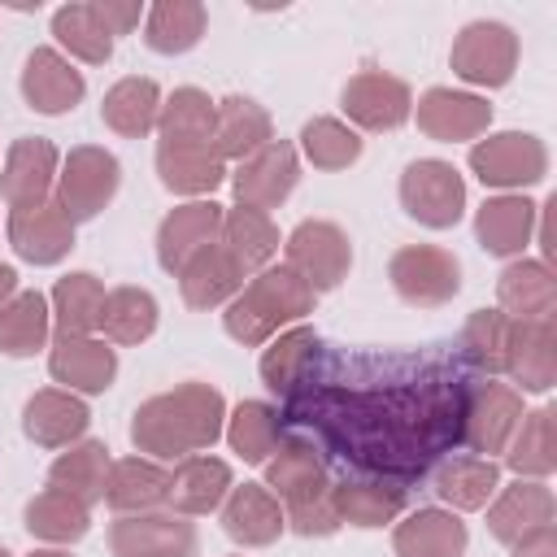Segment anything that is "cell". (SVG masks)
<instances>
[{
	"instance_id": "obj_1",
	"label": "cell",
	"mask_w": 557,
	"mask_h": 557,
	"mask_svg": "<svg viewBox=\"0 0 557 557\" xmlns=\"http://www.w3.org/2000/svg\"><path fill=\"white\" fill-rule=\"evenodd\" d=\"M461 392L466 383L440 370L361 387L335 379L322 357L313 383L278 413L287 426H309V440L357 474L413 483L461 444Z\"/></svg>"
},
{
	"instance_id": "obj_2",
	"label": "cell",
	"mask_w": 557,
	"mask_h": 557,
	"mask_svg": "<svg viewBox=\"0 0 557 557\" xmlns=\"http://www.w3.org/2000/svg\"><path fill=\"white\" fill-rule=\"evenodd\" d=\"M226 400L209 383H178L170 392L148 396L131 413V444L152 461H183L191 453H209L222 440Z\"/></svg>"
},
{
	"instance_id": "obj_3",
	"label": "cell",
	"mask_w": 557,
	"mask_h": 557,
	"mask_svg": "<svg viewBox=\"0 0 557 557\" xmlns=\"http://www.w3.org/2000/svg\"><path fill=\"white\" fill-rule=\"evenodd\" d=\"M313 300L318 292L292 265H265L248 274V283L222 305V326L235 344L257 348V344H270L283 326L313 313Z\"/></svg>"
},
{
	"instance_id": "obj_4",
	"label": "cell",
	"mask_w": 557,
	"mask_h": 557,
	"mask_svg": "<svg viewBox=\"0 0 557 557\" xmlns=\"http://www.w3.org/2000/svg\"><path fill=\"white\" fill-rule=\"evenodd\" d=\"M117 183H122L117 157L109 148H100V144H78V148H70L61 157L52 200L78 226V222H91V218H100L109 209V200L117 196Z\"/></svg>"
},
{
	"instance_id": "obj_5",
	"label": "cell",
	"mask_w": 557,
	"mask_h": 557,
	"mask_svg": "<svg viewBox=\"0 0 557 557\" xmlns=\"http://www.w3.org/2000/svg\"><path fill=\"white\" fill-rule=\"evenodd\" d=\"M522 392L500 379H474L461 392V444L474 457H496L522 422Z\"/></svg>"
},
{
	"instance_id": "obj_6",
	"label": "cell",
	"mask_w": 557,
	"mask_h": 557,
	"mask_svg": "<svg viewBox=\"0 0 557 557\" xmlns=\"http://www.w3.org/2000/svg\"><path fill=\"white\" fill-rule=\"evenodd\" d=\"M470 170L483 187L527 191L548 174V148L531 131H496L470 144Z\"/></svg>"
},
{
	"instance_id": "obj_7",
	"label": "cell",
	"mask_w": 557,
	"mask_h": 557,
	"mask_svg": "<svg viewBox=\"0 0 557 557\" xmlns=\"http://www.w3.org/2000/svg\"><path fill=\"white\" fill-rule=\"evenodd\" d=\"M400 209L426 231H448L466 213V178L453 161L418 157L400 174Z\"/></svg>"
},
{
	"instance_id": "obj_8",
	"label": "cell",
	"mask_w": 557,
	"mask_h": 557,
	"mask_svg": "<svg viewBox=\"0 0 557 557\" xmlns=\"http://www.w3.org/2000/svg\"><path fill=\"white\" fill-rule=\"evenodd\" d=\"M448 65L461 83L470 87H505L518 70V35L513 26L496 22V17H479L466 22L453 39Z\"/></svg>"
},
{
	"instance_id": "obj_9",
	"label": "cell",
	"mask_w": 557,
	"mask_h": 557,
	"mask_svg": "<svg viewBox=\"0 0 557 557\" xmlns=\"http://www.w3.org/2000/svg\"><path fill=\"white\" fill-rule=\"evenodd\" d=\"M283 265H292L313 292H331L352 270V239L344 226H335L326 218H305L283 239Z\"/></svg>"
},
{
	"instance_id": "obj_10",
	"label": "cell",
	"mask_w": 557,
	"mask_h": 557,
	"mask_svg": "<svg viewBox=\"0 0 557 557\" xmlns=\"http://www.w3.org/2000/svg\"><path fill=\"white\" fill-rule=\"evenodd\" d=\"M387 278L405 305L435 309L461 292V261L440 244H405L392 252Z\"/></svg>"
},
{
	"instance_id": "obj_11",
	"label": "cell",
	"mask_w": 557,
	"mask_h": 557,
	"mask_svg": "<svg viewBox=\"0 0 557 557\" xmlns=\"http://www.w3.org/2000/svg\"><path fill=\"white\" fill-rule=\"evenodd\" d=\"M339 109L348 113L352 131H396L409 122L413 113V91L405 78L387 74V70H357L344 91H339Z\"/></svg>"
},
{
	"instance_id": "obj_12",
	"label": "cell",
	"mask_w": 557,
	"mask_h": 557,
	"mask_svg": "<svg viewBox=\"0 0 557 557\" xmlns=\"http://www.w3.org/2000/svg\"><path fill=\"white\" fill-rule=\"evenodd\" d=\"M200 540L191 518L174 509H152V513H126L113 518L109 527V553L113 557H196Z\"/></svg>"
},
{
	"instance_id": "obj_13",
	"label": "cell",
	"mask_w": 557,
	"mask_h": 557,
	"mask_svg": "<svg viewBox=\"0 0 557 557\" xmlns=\"http://www.w3.org/2000/svg\"><path fill=\"white\" fill-rule=\"evenodd\" d=\"M300 183V152L287 144V139H270L265 148H257L252 157H244L231 174V191H235V205H248V209H278Z\"/></svg>"
},
{
	"instance_id": "obj_14",
	"label": "cell",
	"mask_w": 557,
	"mask_h": 557,
	"mask_svg": "<svg viewBox=\"0 0 557 557\" xmlns=\"http://www.w3.org/2000/svg\"><path fill=\"white\" fill-rule=\"evenodd\" d=\"M261 466H265V487L278 496L283 509H287V505H300V500H313V496H322V492H331L326 453H322L309 435H300V431L283 435L278 448H274Z\"/></svg>"
},
{
	"instance_id": "obj_15",
	"label": "cell",
	"mask_w": 557,
	"mask_h": 557,
	"mask_svg": "<svg viewBox=\"0 0 557 557\" xmlns=\"http://www.w3.org/2000/svg\"><path fill=\"white\" fill-rule=\"evenodd\" d=\"M48 374L74 396H100L117 379V352L100 335H52Z\"/></svg>"
},
{
	"instance_id": "obj_16",
	"label": "cell",
	"mask_w": 557,
	"mask_h": 557,
	"mask_svg": "<svg viewBox=\"0 0 557 557\" xmlns=\"http://www.w3.org/2000/svg\"><path fill=\"white\" fill-rule=\"evenodd\" d=\"M418 117V131L426 139H440V144H461V139H479L487 126H492V104L474 91H453V87H426L418 100H413V113Z\"/></svg>"
},
{
	"instance_id": "obj_17",
	"label": "cell",
	"mask_w": 557,
	"mask_h": 557,
	"mask_svg": "<svg viewBox=\"0 0 557 557\" xmlns=\"http://www.w3.org/2000/svg\"><path fill=\"white\" fill-rule=\"evenodd\" d=\"M4 231H9L13 252L30 265H57L74 248V222L65 218V209L52 196L35 200V205H22V209H9Z\"/></svg>"
},
{
	"instance_id": "obj_18",
	"label": "cell",
	"mask_w": 557,
	"mask_h": 557,
	"mask_svg": "<svg viewBox=\"0 0 557 557\" xmlns=\"http://www.w3.org/2000/svg\"><path fill=\"white\" fill-rule=\"evenodd\" d=\"M57 170H61V152L52 139L44 135H22L9 144L4 165H0V196L9 209L48 200L57 187Z\"/></svg>"
},
{
	"instance_id": "obj_19",
	"label": "cell",
	"mask_w": 557,
	"mask_h": 557,
	"mask_svg": "<svg viewBox=\"0 0 557 557\" xmlns=\"http://www.w3.org/2000/svg\"><path fill=\"white\" fill-rule=\"evenodd\" d=\"M322 357H326V348H322V335L313 326H287V331H278L270 339V348L261 352L257 370H261V383L278 400H292L313 383Z\"/></svg>"
},
{
	"instance_id": "obj_20",
	"label": "cell",
	"mask_w": 557,
	"mask_h": 557,
	"mask_svg": "<svg viewBox=\"0 0 557 557\" xmlns=\"http://www.w3.org/2000/svg\"><path fill=\"white\" fill-rule=\"evenodd\" d=\"M331 505H335L339 522L374 531V527H387L405 513L409 483L383 479V474H344L339 483H331Z\"/></svg>"
},
{
	"instance_id": "obj_21",
	"label": "cell",
	"mask_w": 557,
	"mask_h": 557,
	"mask_svg": "<svg viewBox=\"0 0 557 557\" xmlns=\"http://www.w3.org/2000/svg\"><path fill=\"white\" fill-rule=\"evenodd\" d=\"M83 96H87V78L61 48H35L26 57V65H22V100L35 113H44V117L70 113Z\"/></svg>"
},
{
	"instance_id": "obj_22",
	"label": "cell",
	"mask_w": 557,
	"mask_h": 557,
	"mask_svg": "<svg viewBox=\"0 0 557 557\" xmlns=\"http://www.w3.org/2000/svg\"><path fill=\"white\" fill-rule=\"evenodd\" d=\"M174 278H178L183 305L196 309V313H209V309H222V305L248 283V270L226 252L222 239H213V244H205L200 252H191Z\"/></svg>"
},
{
	"instance_id": "obj_23",
	"label": "cell",
	"mask_w": 557,
	"mask_h": 557,
	"mask_svg": "<svg viewBox=\"0 0 557 557\" xmlns=\"http://www.w3.org/2000/svg\"><path fill=\"white\" fill-rule=\"evenodd\" d=\"M505 374L518 392H553L557 383V318L540 322H509Z\"/></svg>"
},
{
	"instance_id": "obj_24",
	"label": "cell",
	"mask_w": 557,
	"mask_h": 557,
	"mask_svg": "<svg viewBox=\"0 0 557 557\" xmlns=\"http://www.w3.org/2000/svg\"><path fill=\"white\" fill-rule=\"evenodd\" d=\"M235 487L231 479V466L222 457H209V453H191L183 461H174L170 470V492H165V509L183 513V518H205V513H218L226 492Z\"/></svg>"
},
{
	"instance_id": "obj_25",
	"label": "cell",
	"mask_w": 557,
	"mask_h": 557,
	"mask_svg": "<svg viewBox=\"0 0 557 557\" xmlns=\"http://www.w3.org/2000/svg\"><path fill=\"white\" fill-rule=\"evenodd\" d=\"M218 518H222L226 540H235L244 548H265V544H274L287 531V518H283L278 496L270 487H261V483H235L226 492Z\"/></svg>"
},
{
	"instance_id": "obj_26",
	"label": "cell",
	"mask_w": 557,
	"mask_h": 557,
	"mask_svg": "<svg viewBox=\"0 0 557 557\" xmlns=\"http://www.w3.org/2000/svg\"><path fill=\"white\" fill-rule=\"evenodd\" d=\"M496 305L509 322L557 318V274L540 257H513L496 278Z\"/></svg>"
},
{
	"instance_id": "obj_27",
	"label": "cell",
	"mask_w": 557,
	"mask_h": 557,
	"mask_svg": "<svg viewBox=\"0 0 557 557\" xmlns=\"http://www.w3.org/2000/svg\"><path fill=\"white\" fill-rule=\"evenodd\" d=\"M535 235V205L522 191H496L474 209V239L492 257H522Z\"/></svg>"
},
{
	"instance_id": "obj_28",
	"label": "cell",
	"mask_w": 557,
	"mask_h": 557,
	"mask_svg": "<svg viewBox=\"0 0 557 557\" xmlns=\"http://www.w3.org/2000/svg\"><path fill=\"white\" fill-rule=\"evenodd\" d=\"M483 509H487V531L500 544H513L518 535L557 518V496L544 479H513L509 487H496V496Z\"/></svg>"
},
{
	"instance_id": "obj_29",
	"label": "cell",
	"mask_w": 557,
	"mask_h": 557,
	"mask_svg": "<svg viewBox=\"0 0 557 557\" xmlns=\"http://www.w3.org/2000/svg\"><path fill=\"white\" fill-rule=\"evenodd\" d=\"M87 422H91V413H87L83 396L65 392V387H39L22 405V431L39 448H70V444H78Z\"/></svg>"
},
{
	"instance_id": "obj_30",
	"label": "cell",
	"mask_w": 557,
	"mask_h": 557,
	"mask_svg": "<svg viewBox=\"0 0 557 557\" xmlns=\"http://www.w3.org/2000/svg\"><path fill=\"white\" fill-rule=\"evenodd\" d=\"M222 235V205L218 200H187L178 209H170L157 226V261L161 270L178 274L183 261L191 252H200L205 244H213Z\"/></svg>"
},
{
	"instance_id": "obj_31",
	"label": "cell",
	"mask_w": 557,
	"mask_h": 557,
	"mask_svg": "<svg viewBox=\"0 0 557 557\" xmlns=\"http://www.w3.org/2000/svg\"><path fill=\"white\" fill-rule=\"evenodd\" d=\"M270 139H274V122H270V113L257 100H248V96H222V100H213V139H209V148L222 161H235L239 165L244 157H252Z\"/></svg>"
},
{
	"instance_id": "obj_32",
	"label": "cell",
	"mask_w": 557,
	"mask_h": 557,
	"mask_svg": "<svg viewBox=\"0 0 557 557\" xmlns=\"http://www.w3.org/2000/svg\"><path fill=\"white\" fill-rule=\"evenodd\" d=\"M157 178L174 196L209 200L226 183V161L209 144H157Z\"/></svg>"
},
{
	"instance_id": "obj_33",
	"label": "cell",
	"mask_w": 557,
	"mask_h": 557,
	"mask_svg": "<svg viewBox=\"0 0 557 557\" xmlns=\"http://www.w3.org/2000/svg\"><path fill=\"white\" fill-rule=\"evenodd\" d=\"M500 487V466L492 457H474V453H453V457H440L435 470H431V492L457 513H470V509H483Z\"/></svg>"
},
{
	"instance_id": "obj_34",
	"label": "cell",
	"mask_w": 557,
	"mask_h": 557,
	"mask_svg": "<svg viewBox=\"0 0 557 557\" xmlns=\"http://www.w3.org/2000/svg\"><path fill=\"white\" fill-rule=\"evenodd\" d=\"M466 544H470L466 522L440 505L405 513V522H396V531H392L396 557H466Z\"/></svg>"
},
{
	"instance_id": "obj_35",
	"label": "cell",
	"mask_w": 557,
	"mask_h": 557,
	"mask_svg": "<svg viewBox=\"0 0 557 557\" xmlns=\"http://www.w3.org/2000/svg\"><path fill=\"white\" fill-rule=\"evenodd\" d=\"M165 492H170V470L161 461H152V457H122V461L109 466L104 505L117 518L165 509Z\"/></svg>"
},
{
	"instance_id": "obj_36",
	"label": "cell",
	"mask_w": 557,
	"mask_h": 557,
	"mask_svg": "<svg viewBox=\"0 0 557 557\" xmlns=\"http://www.w3.org/2000/svg\"><path fill=\"white\" fill-rule=\"evenodd\" d=\"M157 113H161V87L152 78H139V74H126L117 78L104 100H100V117L113 135L122 139H144L157 131Z\"/></svg>"
},
{
	"instance_id": "obj_37",
	"label": "cell",
	"mask_w": 557,
	"mask_h": 557,
	"mask_svg": "<svg viewBox=\"0 0 557 557\" xmlns=\"http://www.w3.org/2000/svg\"><path fill=\"white\" fill-rule=\"evenodd\" d=\"M109 466H113V457L100 440H78L65 453H57V461L48 466V487H57V492H65L91 509L104 500Z\"/></svg>"
},
{
	"instance_id": "obj_38",
	"label": "cell",
	"mask_w": 557,
	"mask_h": 557,
	"mask_svg": "<svg viewBox=\"0 0 557 557\" xmlns=\"http://www.w3.org/2000/svg\"><path fill=\"white\" fill-rule=\"evenodd\" d=\"M205 26H209V9L200 0H157L144 13V44L161 57H178L205 39Z\"/></svg>"
},
{
	"instance_id": "obj_39",
	"label": "cell",
	"mask_w": 557,
	"mask_h": 557,
	"mask_svg": "<svg viewBox=\"0 0 557 557\" xmlns=\"http://www.w3.org/2000/svg\"><path fill=\"white\" fill-rule=\"evenodd\" d=\"M48 309H52L57 335H96L104 313V283L91 270L61 274L48 296Z\"/></svg>"
},
{
	"instance_id": "obj_40",
	"label": "cell",
	"mask_w": 557,
	"mask_h": 557,
	"mask_svg": "<svg viewBox=\"0 0 557 557\" xmlns=\"http://www.w3.org/2000/svg\"><path fill=\"white\" fill-rule=\"evenodd\" d=\"M283 431H287V422H283L278 405H270V400H239L226 413V426H222L231 453L239 461H248V466H261L278 448Z\"/></svg>"
},
{
	"instance_id": "obj_41",
	"label": "cell",
	"mask_w": 557,
	"mask_h": 557,
	"mask_svg": "<svg viewBox=\"0 0 557 557\" xmlns=\"http://www.w3.org/2000/svg\"><path fill=\"white\" fill-rule=\"evenodd\" d=\"M557 413L553 405H540L531 413H522L518 431L509 435V448H505V466L518 474V479H548L557 470Z\"/></svg>"
},
{
	"instance_id": "obj_42",
	"label": "cell",
	"mask_w": 557,
	"mask_h": 557,
	"mask_svg": "<svg viewBox=\"0 0 557 557\" xmlns=\"http://www.w3.org/2000/svg\"><path fill=\"white\" fill-rule=\"evenodd\" d=\"M222 244H226V252L248 270V274H257V270H265L270 261H274V252H278V226H274V218L270 213H261V209H248V205H235V209H222V235H218Z\"/></svg>"
},
{
	"instance_id": "obj_43",
	"label": "cell",
	"mask_w": 557,
	"mask_h": 557,
	"mask_svg": "<svg viewBox=\"0 0 557 557\" xmlns=\"http://www.w3.org/2000/svg\"><path fill=\"white\" fill-rule=\"evenodd\" d=\"M26 531L35 535V540H44L48 548H61V544H78L83 535H87V527H91V509L83 505V500H74V496H65V492H57V487H44V492H35L30 500H26Z\"/></svg>"
},
{
	"instance_id": "obj_44",
	"label": "cell",
	"mask_w": 557,
	"mask_h": 557,
	"mask_svg": "<svg viewBox=\"0 0 557 557\" xmlns=\"http://www.w3.org/2000/svg\"><path fill=\"white\" fill-rule=\"evenodd\" d=\"M52 344V309L39 292H17L0 309V352L4 357H35Z\"/></svg>"
},
{
	"instance_id": "obj_45",
	"label": "cell",
	"mask_w": 557,
	"mask_h": 557,
	"mask_svg": "<svg viewBox=\"0 0 557 557\" xmlns=\"http://www.w3.org/2000/svg\"><path fill=\"white\" fill-rule=\"evenodd\" d=\"M52 35H57V48H61L70 61L104 65V61L113 57V35H109L104 22L96 17L91 0L61 4V9L52 13Z\"/></svg>"
},
{
	"instance_id": "obj_46",
	"label": "cell",
	"mask_w": 557,
	"mask_h": 557,
	"mask_svg": "<svg viewBox=\"0 0 557 557\" xmlns=\"http://www.w3.org/2000/svg\"><path fill=\"white\" fill-rule=\"evenodd\" d=\"M100 331L109 344L117 348H131V344H144L152 331H157V296L148 287H109L104 292V313H100Z\"/></svg>"
},
{
	"instance_id": "obj_47",
	"label": "cell",
	"mask_w": 557,
	"mask_h": 557,
	"mask_svg": "<svg viewBox=\"0 0 557 557\" xmlns=\"http://www.w3.org/2000/svg\"><path fill=\"white\" fill-rule=\"evenodd\" d=\"M505 348H509V318L500 309H474L466 322H461V335H457V357L479 370L483 379H496L505 374Z\"/></svg>"
},
{
	"instance_id": "obj_48",
	"label": "cell",
	"mask_w": 557,
	"mask_h": 557,
	"mask_svg": "<svg viewBox=\"0 0 557 557\" xmlns=\"http://www.w3.org/2000/svg\"><path fill=\"white\" fill-rule=\"evenodd\" d=\"M161 144H209L213 139V100L200 87H174L161 96L157 113Z\"/></svg>"
},
{
	"instance_id": "obj_49",
	"label": "cell",
	"mask_w": 557,
	"mask_h": 557,
	"mask_svg": "<svg viewBox=\"0 0 557 557\" xmlns=\"http://www.w3.org/2000/svg\"><path fill=\"white\" fill-rule=\"evenodd\" d=\"M300 152L313 170H348L361 157V135L339 117H309L300 126Z\"/></svg>"
},
{
	"instance_id": "obj_50",
	"label": "cell",
	"mask_w": 557,
	"mask_h": 557,
	"mask_svg": "<svg viewBox=\"0 0 557 557\" xmlns=\"http://www.w3.org/2000/svg\"><path fill=\"white\" fill-rule=\"evenodd\" d=\"M283 518H287V527H292L296 535H305V540H326V535H335V531L344 527L339 513H335V505H331V492H322V496H313V500H300V505H287Z\"/></svg>"
},
{
	"instance_id": "obj_51",
	"label": "cell",
	"mask_w": 557,
	"mask_h": 557,
	"mask_svg": "<svg viewBox=\"0 0 557 557\" xmlns=\"http://www.w3.org/2000/svg\"><path fill=\"white\" fill-rule=\"evenodd\" d=\"M91 9H96V17L104 22V30L117 39V35H131L139 22H144V4L139 0H91Z\"/></svg>"
},
{
	"instance_id": "obj_52",
	"label": "cell",
	"mask_w": 557,
	"mask_h": 557,
	"mask_svg": "<svg viewBox=\"0 0 557 557\" xmlns=\"http://www.w3.org/2000/svg\"><path fill=\"white\" fill-rule=\"evenodd\" d=\"M535 218H540V226H535L540 261L553 270V265H557V196H548L544 205H535Z\"/></svg>"
},
{
	"instance_id": "obj_53",
	"label": "cell",
	"mask_w": 557,
	"mask_h": 557,
	"mask_svg": "<svg viewBox=\"0 0 557 557\" xmlns=\"http://www.w3.org/2000/svg\"><path fill=\"white\" fill-rule=\"evenodd\" d=\"M509 557H557V527L544 522V527L518 535V540L509 544Z\"/></svg>"
},
{
	"instance_id": "obj_54",
	"label": "cell",
	"mask_w": 557,
	"mask_h": 557,
	"mask_svg": "<svg viewBox=\"0 0 557 557\" xmlns=\"http://www.w3.org/2000/svg\"><path fill=\"white\" fill-rule=\"evenodd\" d=\"M13 296H17V270L0 261V309H4V305H9Z\"/></svg>"
},
{
	"instance_id": "obj_55",
	"label": "cell",
	"mask_w": 557,
	"mask_h": 557,
	"mask_svg": "<svg viewBox=\"0 0 557 557\" xmlns=\"http://www.w3.org/2000/svg\"><path fill=\"white\" fill-rule=\"evenodd\" d=\"M26 557H70L65 548H35V553H26Z\"/></svg>"
},
{
	"instance_id": "obj_56",
	"label": "cell",
	"mask_w": 557,
	"mask_h": 557,
	"mask_svg": "<svg viewBox=\"0 0 557 557\" xmlns=\"http://www.w3.org/2000/svg\"><path fill=\"white\" fill-rule=\"evenodd\" d=\"M0 557H13V553H9V548H4V544H0Z\"/></svg>"
}]
</instances>
